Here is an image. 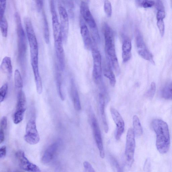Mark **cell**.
<instances>
[{"label": "cell", "mask_w": 172, "mask_h": 172, "mask_svg": "<svg viewBox=\"0 0 172 172\" xmlns=\"http://www.w3.org/2000/svg\"><path fill=\"white\" fill-rule=\"evenodd\" d=\"M152 129L156 135V147L159 152L162 154L169 151L170 140L168 125L160 119H155L151 123Z\"/></svg>", "instance_id": "6da1fadb"}, {"label": "cell", "mask_w": 172, "mask_h": 172, "mask_svg": "<svg viewBox=\"0 0 172 172\" xmlns=\"http://www.w3.org/2000/svg\"><path fill=\"white\" fill-rule=\"evenodd\" d=\"M103 30L106 52L116 75L119 76L120 69L116 54L113 30L106 23L103 25Z\"/></svg>", "instance_id": "7a4b0ae2"}, {"label": "cell", "mask_w": 172, "mask_h": 172, "mask_svg": "<svg viewBox=\"0 0 172 172\" xmlns=\"http://www.w3.org/2000/svg\"><path fill=\"white\" fill-rule=\"evenodd\" d=\"M15 17L17 36L18 60L23 72L24 73L26 68L27 41L20 16L18 12L15 13Z\"/></svg>", "instance_id": "3957f363"}, {"label": "cell", "mask_w": 172, "mask_h": 172, "mask_svg": "<svg viewBox=\"0 0 172 172\" xmlns=\"http://www.w3.org/2000/svg\"><path fill=\"white\" fill-rule=\"evenodd\" d=\"M24 21L30 47L31 58L38 57V42L32 22L28 17H26Z\"/></svg>", "instance_id": "277c9868"}, {"label": "cell", "mask_w": 172, "mask_h": 172, "mask_svg": "<svg viewBox=\"0 0 172 172\" xmlns=\"http://www.w3.org/2000/svg\"><path fill=\"white\" fill-rule=\"evenodd\" d=\"M26 108L27 101L26 96L21 90L17 94L16 108L13 116V122L15 124H18L23 120Z\"/></svg>", "instance_id": "5b68a950"}, {"label": "cell", "mask_w": 172, "mask_h": 172, "mask_svg": "<svg viewBox=\"0 0 172 172\" xmlns=\"http://www.w3.org/2000/svg\"><path fill=\"white\" fill-rule=\"evenodd\" d=\"M135 36L136 50L139 55L145 60L155 64L153 56L148 50L142 35L138 30L136 31Z\"/></svg>", "instance_id": "8992f818"}, {"label": "cell", "mask_w": 172, "mask_h": 172, "mask_svg": "<svg viewBox=\"0 0 172 172\" xmlns=\"http://www.w3.org/2000/svg\"><path fill=\"white\" fill-rule=\"evenodd\" d=\"M80 10L83 19L84 20L92 32L95 34L96 39L99 40L100 37L96 21L86 2L84 1L81 2Z\"/></svg>", "instance_id": "52a82bcc"}, {"label": "cell", "mask_w": 172, "mask_h": 172, "mask_svg": "<svg viewBox=\"0 0 172 172\" xmlns=\"http://www.w3.org/2000/svg\"><path fill=\"white\" fill-rule=\"evenodd\" d=\"M91 50L93 61L92 76L95 82L99 84L102 81V57L96 48L92 47Z\"/></svg>", "instance_id": "ba28073f"}, {"label": "cell", "mask_w": 172, "mask_h": 172, "mask_svg": "<svg viewBox=\"0 0 172 172\" xmlns=\"http://www.w3.org/2000/svg\"><path fill=\"white\" fill-rule=\"evenodd\" d=\"M24 138L26 142L30 145L37 144L39 142L40 138L37 129L36 121L33 118L31 119L26 125Z\"/></svg>", "instance_id": "9c48e42d"}, {"label": "cell", "mask_w": 172, "mask_h": 172, "mask_svg": "<svg viewBox=\"0 0 172 172\" xmlns=\"http://www.w3.org/2000/svg\"><path fill=\"white\" fill-rule=\"evenodd\" d=\"M135 135L133 129L128 130L126 138L125 154L127 162L130 164L133 163L135 149Z\"/></svg>", "instance_id": "30bf717a"}, {"label": "cell", "mask_w": 172, "mask_h": 172, "mask_svg": "<svg viewBox=\"0 0 172 172\" xmlns=\"http://www.w3.org/2000/svg\"><path fill=\"white\" fill-rule=\"evenodd\" d=\"M50 7L52 15L53 32L55 42L61 40L63 41L60 23L56 12L54 1H50Z\"/></svg>", "instance_id": "8fae6325"}, {"label": "cell", "mask_w": 172, "mask_h": 172, "mask_svg": "<svg viewBox=\"0 0 172 172\" xmlns=\"http://www.w3.org/2000/svg\"><path fill=\"white\" fill-rule=\"evenodd\" d=\"M58 9L60 15V25L62 32L63 41H67L69 31V20L68 13L66 8L61 3H59Z\"/></svg>", "instance_id": "7c38bea8"}, {"label": "cell", "mask_w": 172, "mask_h": 172, "mask_svg": "<svg viewBox=\"0 0 172 172\" xmlns=\"http://www.w3.org/2000/svg\"><path fill=\"white\" fill-rule=\"evenodd\" d=\"M91 125L95 142L99 149L100 155L101 158L104 159L105 157V152L102 135L98 121L94 115L92 117Z\"/></svg>", "instance_id": "4fadbf2b"}, {"label": "cell", "mask_w": 172, "mask_h": 172, "mask_svg": "<svg viewBox=\"0 0 172 172\" xmlns=\"http://www.w3.org/2000/svg\"><path fill=\"white\" fill-rule=\"evenodd\" d=\"M16 156L22 169L29 172H41L38 166L29 161L22 151H17L16 153Z\"/></svg>", "instance_id": "5bb4252c"}, {"label": "cell", "mask_w": 172, "mask_h": 172, "mask_svg": "<svg viewBox=\"0 0 172 172\" xmlns=\"http://www.w3.org/2000/svg\"><path fill=\"white\" fill-rule=\"evenodd\" d=\"M113 120L116 126L115 138L120 140L125 130V122L120 114L117 110L114 108L110 109Z\"/></svg>", "instance_id": "9a60e30c"}, {"label": "cell", "mask_w": 172, "mask_h": 172, "mask_svg": "<svg viewBox=\"0 0 172 172\" xmlns=\"http://www.w3.org/2000/svg\"><path fill=\"white\" fill-rule=\"evenodd\" d=\"M60 144V140H58L52 144L47 148L42 158V162L43 164H49L53 160L58 151Z\"/></svg>", "instance_id": "2e32d148"}, {"label": "cell", "mask_w": 172, "mask_h": 172, "mask_svg": "<svg viewBox=\"0 0 172 172\" xmlns=\"http://www.w3.org/2000/svg\"><path fill=\"white\" fill-rule=\"evenodd\" d=\"M31 65L33 71L37 91L39 94H41L42 92L43 87L42 79L39 72L38 57L31 58Z\"/></svg>", "instance_id": "e0dca14e"}, {"label": "cell", "mask_w": 172, "mask_h": 172, "mask_svg": "<svg viewBox=\"0 0 172 172\" xmlns=\"http://www.w3.org/2000/svg\"><path fill=\"white\" fill-rule=\"evenodd\" d=\"M83 21H81V33L85 48L88 50L92 48V42L89 30L86 25L83 23Z\"/></svg>", "instance_id": "ac0fdd59"}, {"label": "cell", "mask_w": 172, "mask_h": 172, "mask_svg": "<svg viewBox=\"0 0 172 172\" xmlns=\"http://www.w3.org/2000/svg\"><path fill=\"white\" fill-rule=\"evenodd\" d=\"M63 40L55 42V47L57 56L60 68L63 70L65 67V57L63 46Z\"/></svg>", "instance_id": "d6986e66"}, {"label": "cell", "mask_w": 172, "mask_h": 172, "mask_svg": "<svg viewBox=\"0 0 172 172\" xmlns=\"http://www.w3.org/2000/svg\"><path fill=\"white\" fill-rule=\"evenodd\" d=\"M70 92L75 109L77 111L81 110L80 98L76 83L73 79L71 81Z\"/></svg>", "instance_id": "ffe728a7"}, {"label": "cell", "mask_w": 172, "mask_h": 172, "mask_svg": "<svg viewBox=\"0 0 172 172\" xmlns=\"http://www.w3.org/2000/svg\"><path fill=\"white\" fill-rule=\"evenodd\" d=\"M132 44L130 39H126L122 45V59L123 62L129 61L131 57Z\"/></svg>", "instance_id": "44dd1931"}, {"label": "cell", "mask_w": 172, "mask_h": 172, "mask_svg": "<svg viewBox=\"0 0 172 172\" xmlns=\"http://www.w3.org/2000/svg\"><path fill=\"white\" fill-rule=\"evenodd\" d=\"M100 109L103 123L105 133H107L109 131V127L106 117L105 112V100L104 95L100 94L99 95Z\"/></svg>", "instance_id": "7402d4cb"}, {"label": "cell", "mask_w": 172, "mask_h": 172, "mask_svg": "<svg viewBox=\"0 0 172 172\" xmlns=\"http://www.w3.org/2000/svg\"><path fill=\"white\" fill-rule=\"evenodd\" d=\"M2 71L6 74L9 78H10L12 73V67L10 58L5 57L3 59L1 66Z\"/></svg>", "instance_id": "603a6c76"}, {"label": "cell", "mask_w": 172, "mask_h": 172, "mask_svg": "<svg viewBox=\"0 0 172 172\" xmlns=\"http://www.w3.org/2000/svg\"><path fill=\"white\" fill-rule=\"evenodd\" d=\"M103 70L104 76L108 79L110 85L112 87L115 86L116 83V78L110 64L104 63Z\"/></svg>", "instance_id": "cb8c5ba5"}, {"label": "cell", "mask_w": 172, "mask_h": 172, "mask_svg": "<svg viewBox=\"0 0 172 172\" xmlns=\"http://www.w3.org/2000/svg\"><path fill=\"white\" fill-rule=\"evenodd\" d=\"M162 97L167 100H172V80L163 87L161 91Z\"/></svg>", "instance_id": "d4e9b609"}, {"label": "cell", "mask_w": 172, "mask_h": 172, "mask_svg": "<svg viewBox=\"0 0 172 172\" xmlns=\"http://www.w3.org/2000/svg\"><path fill=\"white\" fill-rule=\"evenodd\" d=\"M133 130L135 135L139 136L143 133L142 127L141 126L139 118L137 116L134 115L133 117Z\"/></svg>", "instance_id": "484cf974"}, {"label": "cell", "mask_w": 172, "mask_h": 172, "mask_svg": "<svg viewBox=\"0 0 172 172\" xmlns=\"http://www.w3.org/2000/svg\"><path fill=\"white\" fill-rule=\"evenodd\" d=\"M43 34L44 37L45 38V40L47 44L49 43L50 42V30L49 26L48 24L47 17L45 12H43Z\"/></svg>", "instance_id": "4316f807"}, {"label": "cell", "mask_w": 172, "mask_h": 172, "mask_svg": "<svg viewBox=\"0 0 172 172\" xmlns=\"http://www.w3.org/2000/svg\"><path fill=\"white\" fill-rule=\"evenodd\" d=\"M59 70H57L56 74V80L57 91L58 94L61 100L64 101V97L61 90V86H62V81H61V75Z\"/></svg>", "instance_id": "83f0119b"}, {"label": "cell", "mask_w": 172, "mask_h": 172, "mask_svg": "<svg viewBox=\"0 0 172 172\" xmlns=\"http://www.w3.org/2000/svg\"><path fill=\"white\" fill-rule=\"evenodd\" d=\"M15 85L17 89H21L23 87V81L18 70H15L14 73Z\"/></svg>", "instance_id": "f1b7e54d"}, {"label": "cell", "mask_w": 172, "mask_h": 172, "mask_svg": "<svg viewBox=\"0 0 172 172\" xmlns=\"http://www.w3.org/2000/svg\"><path fill=\"white\" fill-rule=\"evenodd\" d=\"M0 28L2 36L4 37H7L8 32V23L5 16L2 19H0Z\"/></svg>", "instance_id": "f546056e"}, {"label": "cell", "mask_w": 172, "mask_h": 172, "mask_svg": "<svg viewBox=\"0 0 172 172\" xmlns=\"http://www.w3.org/2000/svg\"><path fill=\"white\" fill-rule=\"evenodd\" d=\"M104 10L105 14L109 17L112 14V7L111 2L108 1H106L104 3Z\"/></svg>", "instance_id": "4dcf8cb0"}, {"label": "cell", "mask_w": 172, "mask_h": 172, "mask_svg": "<svg viewBox=\"0 0 172 172\" xmlns=\"http://www.w3.org/2000/svg\"><path fill=\"white\" fill-rule=\"evenodd\" d=\"M156 87L155 83L153 82L151 84L149 89L146 92L145 96L149 98H152L155 95L156 91Z\"/></svg>", "instance_id": "1f68e13d"}, {"label": "cell", "mask_w": 172, "mask_h": 172, "mask_svg": "<svg viewBox=\"0 0 172 172\" xmlns=\"http://www.w3.org/2000/svg\"><path fill=\"white\" fill-rule=\"evenodd\" d=\"M8 90V86L7 83L4 84L0 89V102H3L7 95Z\"/></svg>", "instance_id": "d6a6232c"}, {"label": "cell", "mask_w": 172, "mask_h": 172, "mask_svg": "<svg viewBox=\"0 0 172 172\" xmlns=\"http://www.w3.org/2000/svg\"><path fill=\"white\" fill-rule=\"evenodd\" d=\"M139 5L144 8L151 7L155 4V2L148 0L138 1Z\"/></svg>", "instance_id": "836d02e7"}, {"label": "cell", "mask_w": 172, "mask_h": 172, "mask_svg": "<svg viewBox=\"0 0 172 172\" xmlns=\"http://www.w3.org/2000/svg\"><path fill=\"white\" fill-rule=\"evenodd\" d=\"M7 5V1L5 0H0V19L5 16V11Z\"/></svg>", "instance_id": "e575fe53"}, {"label": "cell", "mask_w": 172, "mask_h": 172, "mask_svg": "<svg viewBox=\"0 0 172 172\" xmlns=\"http://www.w3.org/2000/svg\"><path fill=\"white\" fill-rule=\"evenodd\" d=\"M157 24L161 36L163 37L164 36L165 32V25L164 20H158Z\"/></svg>", "instance_id": "d590c367"}, {"label": "cell", "mask_w": 172, "mask_h": 172, "mask_svg": "<svg viewBox=\"0 0 172 172\" xmlns=\"http://www.w3.org/2000/svg\"><path fill=\"white\" fill-rule=\"evenodd\" d=\"M7 117L4 116L2 117L1 120V123H0V130H2L4 131L7 128Z\"/></svg>", "instance_id": "8d00e7d4"}, {"label": "cell", "mask_w": 172, "mask_h": 172, "mask_svg": "<svg viewBox=\"0 0 172 172\" xmlns=\"http://www.w3.org/2000/svg\"><path fill=\"white\" fill-rule=\"evenodd\" d=\"M84 167L87 172H96L90 163L85 161L83 163Z\"/></svg>", "instance_id": "74e56055"}, {"label": "cell", "mask_w": 172, "mask_h": 172, "mask_svg": "<svg viewBox=\"0 0 172 172\" xmlns=\"http://www.w3.org/2000/svg\"><path fill=\"white\" fill-rule=\"evenodd\" d=\"M165 17V10L158 11L156 15L157 20H164Z\"/></svg>", "instance_id": "f35d334b"}, {"label": "cell", "mask_w": 172, "mask_h": 172, "mask_svg": "<svg viewBox=\"0 0 172 172\" xmlns=\"http://www.w3.org/2000/svg\"><path fill=\"white\" fill-rule=\"evenodd\" d=\"M7 154V148L5 145H3L0 149V158H3L5 157Z\"/></svg>", "instance_id": "ab89813d"}, {"label": "cell", "mask_w": 172, "mask_h": 172, "mask_svg": "<svg viewBox=\"0 0 172 172\" xmlns=\"http://www.w3.org/2000/svg\"><path fill=\"white\" fill-rule=\"evenodd\" d=\"M155 4L157 11L165 10L164 4L161 1H157L156 2H155Z\"/></svg>", "instance_id": "60d3db41"}, {"label": "cell", "mask_w": 172, "mask_h": 172, "mask_svg": "<svg viewBox=\"0 0 172 172\" xmlns=\"http://www.w3.org/2000/svg\"><path fill=\"white\" fill-rule=\"evenodd\" d=\"M36 6L38 12H40L43 9V1H37Z\"/></svg>", "instance_id": "b9f144b4"}, {"label": "cell", "mask_w": 172, "mask_h": 172, "mask_svg": "<svg viewBox=\"0 0 172 172\" xmlns=\"http://www.w3.org/2000/svg\"><path fill=\"white\" fill-rule=\"evenodd\" d=\"M5 138V134H4V131L2 130H0V143H2Z\"/></svg>", "instance_id": "7bdbcfd3"}, {"label": "cell", "mask_w": 172, "mask_h": 172, "mask_svg": "<svg viewBox=\"0 0 172 172\" xmlns=\"http://www.w3.org/2000/svg\"></svg>", "instance_id": "ee69618b"}]
</instances>
